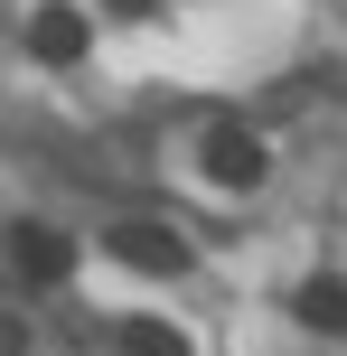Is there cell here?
Segmentation results:
<instances>
[{"label":"cell","mask_w":347,"mask_h":356,"mask_svg":"<svg viewBox=\"0 0 347 356\" xmlns=\"http://www.w3.org/2000/svg\"><path fill=\"white\" fill-rule=\"evenodd\" d=\"M10 263L29 272L38 291H56V282H66V263H75V253H66V234H47V225H19V234H10Z\"/></svg>","instance_id":"277c9868"},{"label":"cell","mask_w":347,"mask_h":356,"mask_svg":"<svg viewBox=\"0 0 347 356\" xmlns=\"http://www.w3.org/2000/svg\"><path fill=\"white\" fill-rule=\"evenodd\" d=\"M300 319L329 328V338H347V282H310V291H300Z\"/></svg>","instance_id":"5b68a950"},{"label":"cell","mask_w":347,"mask_h":356,"mask_svg":"<svg viewBox=\"0 0 347 356\" xmlns=\"http://www.w3.org/2000/svg\"><path fill=\"white\" fill-rule=\"evenodd\" d=\"M104 244H113V263H131V272H169V282L188 272V244H179V225H113Z\"/></svg>","instance_id":"7a4b0ae2"},{"label":"cell","mask_w":347,"mask_h":356,"mask_svg":"<svg viewBox=\"0 0 347 356\" xmlns=\"http://www.w3.org/2000/svg\"><path fill=\"white\" fill-rule=\"evenodd\" d=\"M207 178H216V188H263V141L244 122H216L207 131Z\"/></svg>","instance_id":"3957f363"},{"label":"cell","mask_w":347,"mask_h":356,"mask_svg":"<svg viewBox=\"0 0 347 356\" xmlns=\"http://www.w3.org/2000/svg\"><path fill=\"white\" fill-rule=\"evenodd\" d=\"M85 10H66V0H38L29 10V56L38 66H75V56H85Z\"/></svg>","instance_id":"6da1fadb"},{"label":"cell","mask_w":347,"mask_h":356,"mask_svg":"<svg viewBox=\"0 0 347 356\" xmlns=\"http://www.w3.org/2000/svg\"><path fill=\"white\" fill-rule=\"evenodd\" d=\"M122 356H188V338L169 319H122Z\"/></svg>","instance_id":"8992f818"},{"label":"cell","mask_w":347,"mask_h":356,"mask_svg":"<svg viewBox=\"0 0 347 356\" xmlns=\"http://www.w3.org/2000/svg\"><path fill=\"white\" fill-rule=\"evenodd\" d=\"M104 10H113V19H150V0H104Z\"/></svg>","instance_id":"52a82bcc"}]
</instances>
